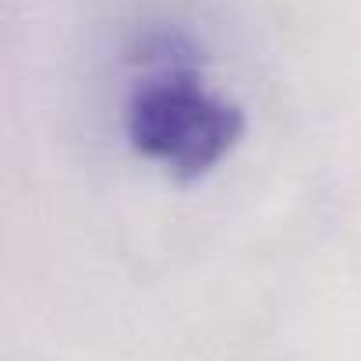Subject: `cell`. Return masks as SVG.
I'll return each mask as SVG.
<instances>
[{"instance_id": "cell-1", "label": "cell", "mask_w": 361, "mask_h": 361, "mask_svg": "<svg viewBox=\"0 0 361 361\" xmlns=\"http://www.w3.org/2000/svg\"><path fill=\"white\" fill-rule=\"evenodd\" d=\"M245 114L216 92L185 39L159 36L124 96L128 145L177 180L213 173L241 142Z\"/></svg>"}]
</instances>
